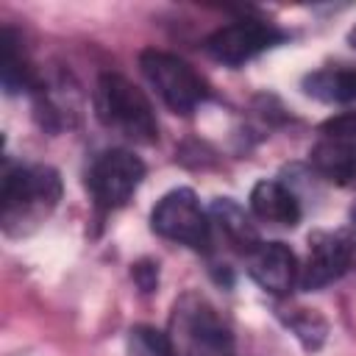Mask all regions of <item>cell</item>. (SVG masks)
Returning a JSON list of instances; mask_svg holds the SVG:
<instances>
[{"instance_id":"9","label":"cell","mask_w":356,"mask_h":356,"mask_svg":"<svg viewBox=\"0 0 356 356\" xmlns=\"http://www.w3.org/2000/svg\"><path fill=\"white\" fill-rule=\"evenodd\" d=\"M245 261L250 278L270 295H286L300 278V264L284 242H259Z\"/></svg>"},{"instance_id":"13","label":"cell","mask_w":356,"mask_h":356,"mask_svg":"<svg viewBox=\"0 0 356 356\" xmlns=\"http://www.w3.org/2000/svg\"><path fill=\"white\" fill-rule=\"evenodd\" d=\"M303 89L323 103H356V67H323L306 75Z\"/></svg>"},{"instance_id":"1","label":"cell","mask_w":356,"mask_h":356,"mask_svg":"<svg viewBox=\"0 0 356 356\" xmlns=\"http://www.w3.org/2000/svg\"><path fill=\"white\" fill-rule=\"evenodd\" d=\"M61 200V178L53 167L25 164L14 167L3 178L0 189V222L6 236H25L36 231Z\"/></svg>"},{"instance_id":"7","label":"cell","mask_w":356,"mask_h":356,"mask_svg":"<svg viewBox=\"0 0 356 356\" xmlns=\"http://www.w3.org/2000/svg\"><path fill=\"white\" fill-rule=\"evenodd\" d=\"M284 39H286V33L281 28H275L273 22H264L256 17H242V19H234L228 25L217 28L206 39V53L225 67H242Z\"/></svg>"},{"instance_id":"2","label":"cell","mask_w":356,"mask_h":356,"mask_svg":"<svg viewBox=\"0 0 356 356\" xmlns=\"http://www.w3.org/2000/svg\"><path fill=\"white\" fill-rule=\"evenodd\" d=\"M167 339L175 356H236L231 325L197 292H184L172 303Z\"/></svg>"},{"instance_id":"19","label":"cell","mask_w":356,"mask_h":356,"mask_svg":"<svg viewBox=\"0 0 356 356\" xmlns=\"http://www.w3.org/2000/svg\"><path fill=\"white\" fill-rule=\"evenodd\" d=\"M353 242H356V211H353Z\"/></svg>"},{"instance_id":"17","label":"cell","mask_w":356,"mask_h":356,"mask_svg":"<svg viewBox=\"0 0 356 356\" xmlns=\"http://www.w3.org/2000/svg\"><path fill=\"white\" fill-rule=\"evenodd\" d=\"M134 278H136V284H139L142 292L156 289V284H159V264H153V261L134 264Z\"/></svg>"},{"instance_id":"12","label":"cell","mask_w":356,"mask_h":356,"mask_svg":"<svg viewBox=\"0 0 356 356\" xmlns=\"http://www.w3.org/2000/svg\"><path fill=\"white\" fill-rule=\"evenodd\" d=\"M209 217H211V231L217 228L220 236H222L236 253H242V256H248V253L261 242L259 234H256V228H253V222H250L248 214L242 211V206H236V203L228 200V197H217V200L211 203Z\"/></svg>"},{"instance_id":"5","label":"cell","mask_w":356,"mask_h":356,"mask_svg":"<svg viewBox=\"0 0 356 356\" xmlns=\"http://www.w3.org/2000/svg\"><path fill=\"white\" fill-rule=\"evenodd\" d=\"M150 228L159 236L192 250H209L211 245V217L203 211L192 189L167 192L150 211Z\"/></svg>"},{"instance_id":"3","label":"cell","mask_w":356,"mask_h":356,"mask_svg":"<svg viewBox=\"0 0 356 356\" xmlns=\"http://www.w3.org/2000/svg\"><path fill=\"white\" fill-rule=\"evenodd\" d=\"M95 114L97 120L117 131L120 136L150 145L159 139V122L150 100L139 86H134L125 75L103 72L95 86Z\"/></svg>"},{"instance_id":"8","label":"cell","mask_w":356,"mask_h":356,"mask_svg":"<svg viewBox=\"0 0 356 356\" xmlns=\"http://www.w3.org/2000/svg\"><path fill=\"white\" fill-rule=\"evenodd\" d=\"M356 256L353 234L345 231H317L309 236V250L300 264V289H323L331 281L342 278Z\"/></svg>"},{"instance_id":"6","label":"cell","mask_w":356,"mask_h":356,"mask_svg":"<svg viewBox=\"0 0 356 356\" xmlns=\"http://www.w3.org/2000/svg\"><path fill=\"white\" fill-rule=\"evenodd\" d=\"M142 178H145L142 159L134 156L131 150L111 147L92 161L86 172V186L100 211H114L131 200Z\"/></svg>"},{"instance_id":"14","label":"cell","mask_w":356,"mask_h":356,"mask_svg":"<svg viewBox=\"0 0 356 356\" xmlns=\"http://www.w3.org/2000/svg\"><path fill=\"white\" fill-rule=\"evenodd\" d=\"M128 356H175L167 334L150 328V325H136L128 334Z\"/></svg>"},{"instance_id":"15","label":"cell","mask_w":356,"mask_h":356,"mask_svg":"<svg viewBox=\"0 0 356 356\" xmlns=\"http://www.w3.org/2000/svg\"><path fill=\"white\" fill-rule=\"evenodd\" d=\"M286 323H289V328L303 339V345H306L309 350L317 348V345L323 342V337H325V323H323L314 312H309V309L292 312V314L286 317Z\"/></svg>"},{"instance_id":"18","label":"cell","mask_w":356,"mask_h":356,"mask_svg":"<svg viewBox=\"0 0 356 356\" xmlns=\"http://www.w3.org/2000/svg\"><path fill=\"white\" fill-rule=\"evenodd\" d=\"M348 44H350V47H356V25L348 31Z\"/></svg>"},{"instance_id":"11","label":"cell","mask_w":356,"mask_h":356,"mask_svg":"<svg viewBox=\"0 0 356 356\" xmlns=\"http://www.w3.org/2000/svg\"><path fill=\"white\" fill-rule=\"evenodd\" d=\"M312 170L339 186L356 184V142L337 139V136H320V142L309 150Z\"/></svg>"},{"instance_id":"4","label":"cell","mask_w":356,"mask_h":356,"mask_svg":"<svg viewBox=\"0 0 356 356\" xmlns=\"http://www.w3.org/2000/svg\"><path fill=\"white\" fill-rule=\"evenodd\" d=\"M139 67L147 83L164 100V106L175 114H192L209 97L206 81L192 70V64H186L175 53L147 47L139 53Z\"/></svg>"},{"instance_id":"16","label":"cell","mask_w":356,"mask_h":356,"mask_svg":"<svg viewBox=\"0 0 356 356\" xmlns=\"http://www.w3.org/2000/svg\"><path fill=\"white\" fill-rule=\"evenodd\" d=\"M323 136H337V139H350L356 142V111H345V114H337L331 117L323 128H320Z\"/></svg>"},{"instance_id":"10","label":"cell","mask_w":356,"mask_h":356,"mask_svg":"<svg viewBox=\"0 0 356 356\" xmlns=\"http://www.w3.org/2000/svg\"><path fill=\"white\" fill-rule=\"evenodd\" d=\"M250 211L270 225L292 228L300 220V200L284 181H259L250 189Z\"/></svg>"}]
</instances>
